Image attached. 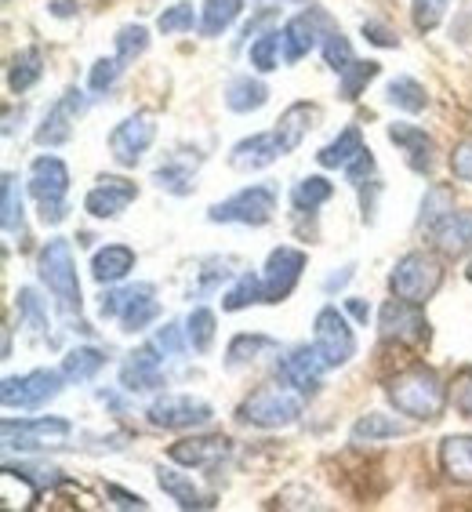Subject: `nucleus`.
Masks as SVG:
<instances>
[{"label": "nucleus", "instance_id": "4d7b16f0", "mask_svg": "<svg viewBox=\"0 0 472 512\" xmlns=\"http://www.w3.org/2000/svg\"><path fill=\"white\" fill-rule=\"evenodd\" d=\"M364 37L371 40V44H378V48H396V44H400V40L385 30V26H378V22H364Z\"/></svg>", "mask_w": 472, "mask_h": 512}, {"label": "nucleus", "instance_id": "37998d69", "mask_svg": "<svg viewBox=\"0 0 472 512\" xmlns=\"http://www.w3.org/2000/svg\"><path fill=\"white\" fill-rule=\"evenodd\" d=\"M149 48V33L142 30V26H124V30L117 33V59L128 66V62H135L138 55H146Z\"/></svg>", "mask_w": 472, "mask_h": 512}, {"label": "nucleus", "instance_id": "79ce46f5", "mask_svg": "<svg viewBox=\"0 0 472 512\" xmlns=\"http://www.w3.org/2000/svg\"><path fill=\"white\" fill-rule=\"evenodd\" d=\"M284 48V37L276 30H269L266 37H258L255 44H251V66L258 69V73H273L280 62H276V51Z\"/></svg>", "mask_w": 472, "mask_h": 512}, {"label": "nucleus", "instance_id": "6ab92c4d", "mask_svg": "<svg viewBox=\"0 0 472 512\" xmlns=\"http://www.w3.org/2000/svg\"><path fill=\"white\" fill-rule=\"evenodd\" d=\"M135 197H138L135 182L106 175V178H99V186L84 197V207H88V215H95V218H117Z\"/></svg>", "mask_w": 472, "mask_h": 512}, {"label": "nucleus", "instance_id": "412c9836", "mask_svg": "<svg viewBox=\"0 0 472 512\" xmlns=\"http://www.w3.org/2000/svg\"><path fill=\"white\" fill-rule=\"evenodd\" d=\"M433 244L447 258H462L472 251V211H451L433 226Z\"/></svg>", "mask_w": 472, "mask_h": 512}, {"label": "nucleus", "instance_id": "4be33fe9", "mask_svg": "<svg viewBox=\"0 0 472 512\" xmlns=\"http://www.w3.org/2000/svg\"><path fill=\"white\" fill-rule=\"evenodd\" d=\"M389 142H396V146L404 149L411 171H418V175H429V171H433L436 146L422 128H414V124H389Z\"/></svg>", "mask_w": 472, "mask_h": 512}, {"label": "nucleus", "instance_id": "2f4dec72", "mask_svg": "<svg viewBox=\"0 0 472 512\" xmlns=\"http://www.w3.org/2000/svg\"><path fill=\"white\" fill-rule=\"evenodd\" d=\"M407 425L389 418V414H364L360 422L353 425V444H374V440H393V436H404Z\"/></svg>", "mask_w": 472, "mask_h": 512}, {"label": "nucleus", "instance_id": "393cba45", "mask_svg": "<svg viewBox=\"0 0 472 512\" xmlns=\"http://www.w3.org/2000/svg\"><path fill=\"white\" fill-rule=\"evenodd\" d=\"M135 269V251L124 244H109L102 247L99 255H95V262H91V276L99 280V284H117V280H124V276Z\"/></svg>", "mask_w": 472, "mask_h": 512}, {"label": "nucleus", "instance_id": "680f3d73", "mask_svg": "<svg viewBox=\"0 0 472 512\" xmlns=\"http://www.w3.org/2000/svg\"><path fill=\"white\" fill-rule=\"evenodd\" d=\"M349 313H353L356 320H364V324H367V316H371V309H367L364 302H360V298H349Z\"/></svg>", "mask_w": 472, "mask_h": 512}, {"label": "nucleus", "instance_id": "4c0bfd02", "mask_svg": "<svg viewBox=\"0 0 472 512\" xmlns=\"http://www.w3.org/2000/svg\"><path fill=\"white\" fill-rule=\"evenodd\" d=\"M389 102H393L396 109H407V113H422V109L429 106V95H425V88L418 80L400 77L389 84Z\"/></svg>", "mask_w": 472, "mask_h": 512}, {"label": "nucleus", "instance_id": "0eeeda50", "mask_svg": "<svg viewBox=\"0 0 472 512\" xmlns=\"http://www.w3.org/2000/svg\"><path fill=\"white\" fill-rule=\"evenodd\" d=\"M276 211V189L273 186H247L233 193L229 200L215 204L207 211L211 222H240V226H266Z\"/></svg>", "mask_w": 472, "mask_h": 512}, {"label": "nucleus", "instance_id": "7ed1b4c3", "mask_svg": "<svg viewBox=\"0 0 472 512\" xmlns=\"http://www.w3.org/2000/svg\"><path fill=\"white\" fill-rule=\"evenodd\" d=\"M37 273H40V280L48 284L51 295L59 298V306L66 309V313H80L84 298H80L77 262H73V251H69V240H48V244H44Z\"/></svg>", "mask_w": 472, "mask_h": 512}, {"label": "nucleus", "instance_id": "c9c22d12", "mask_svg": "<svg viewBox=\"0 0 472 512\" xmlns=\"http://www.w3.org/2000/svg\"><path fill=\"white\" fill-rule=\"evenodd\" d=\"M378 73H382V66H378V62H356L353 59V66L345 69L342 80H338V95H342L345 102H353L356 95H360V91H364L367 84L378 77Z\"/></svg>", "mask_w": 472, "mask_h": 512}, {"label": "nucleus", "instance_id": "7c9ffc66", "mask_svg": "<svg viewBox=\"0 0 472 512\" xmlns=\"http://www.w3.org/2000/svg\"><path fill=\"white\" fill-rule=\"evenodd\" d=\"M40 73H44V55H40L37 48L19 51L8 66V88L15 91V95H22V91H30L33 84H37Z\"/></svg>", "mask_w": 472, "mask_h": 512}, {"label": "nucleus", "instance_id": "4468645a", "mask_svg": "<svg viewBox=\"0 0 472 512\" xmlns=\"http://www.w3.org/2000/svg\"><path fill=\"white\" fill-rule=\"evenodd\" d=\"M305 269V251L298 247H276L266 262V276H262V287H266V302H284L295 284L302 280Z\"/></svg>", "mask_w": 472, "mask_h": 512}, {"label": "nucleus", "instance_id": "1a4fd4ad", "mask_svg": "<svg viewBox=\"0 0 472 512\" xmlns=\"http://www.w3.org/2000/svg\"><path fill=\"white\" fill-rule=\"evenodd\" d=\"M378 335L385 342H400V345H422L429 338V320L418 309V302H407V298H393L385 302L382 313H378Z\"/></svg>", "mask_w": 472, "mask_h": 512}, {"label": "nucleus", "instance_id": "bf43d9fd", "mask_svg": "<svg viewBox=\"0 0 472 512\" xmlns=\"http://www.w3.org/2000/svg\"><path fill=\"white\" fill-rule=\"evenodd\" d=\"M273 22H276V11H262L258 19H251V22L244 26V40H251L255 33H262L266 26H273Z\"/></svg>", "mask_w": 472, "mask_h": 512}, {"label": "nucleus", "instance_id": "e2e57ef3", "mask_svg": "<svg viewBox=\"0 0 472 512\" xmlns=\"http://www.w3.org/2000/svg\"><path fill=\"white\" fill-rule=\"evenodd\" d=\"M51 11H55V15H73V4H69V0H55Z\"/></svg>", "mask_w": 472, "mask_h": 512}, {"label": "nucleus", "instance_id": "49530a36", "mask_svg": "<svg viewBox=\"0 0 472 512\" xmlns=\"http://www.w3.org/2000/svg\"><path fill=\"white\" fill-rule=\"evenodd\" d=\"M447 4L451 0H411V11H414V26L422 33L436 30L443 22V15H447Z\"/></svg>", "mask_w": 472, "mask_h": 512}, {"label": "nucleus", "instance_id": "473e14b6", "mask_svg": "<svg viewBox=\"0 0 472 512\" xmlns=\"http://www.w3.org/2000/svg\"><path fill=\"white\" fill-rule=\"evenodd\" d=\"M102 367H106V353L102 349H73L62 360V375H66V382H91Z\"/></svg>", "mask_w": 472, "mask_h": 512}, {"label": "nucleus", "instance_id": "9d476101", "mask_svg": "<svg viewBox=\"0 0 472 512\" xmlns=\"http://www.w3.org/2000/svg\"><path fill=\"white\" fill-rule=\"evenodd\" d=\"M313 345L320 349V356H324L327 367H342V364L353 360L356 335L335 306H324L320 313H316V342Z\"/></svg>", "mask_w": 472, "mask_h": 512}, {"label": "nucleus", "instance_id": "13d9d810", "mask_svg": "<svg viewBox=\"0 0 472 512\" xmlns=\"http://www.w3.org/2000/svg\"><path fill=\"white\" fill-rule=\"evenodd\" d=\"M106 494L120 505V509H146V498H138V494H128V491H120V487H113V483L106 487Z\"/></svg>", "mask_w": 472, "mask_h": 512}, {"label": "nucleus", "instance_id": "603ef678", "mask_svg": "<svg viewBox=\"0 0 472 512\" xmlns=\"http://www.w3.org/2000/svg\"><path fill=\"white\" fill-rule=\"evenodd\" d=\"M451 171L454 178H462V182H472V138L458 142L451 153Z\"/></svg>", "mask_w": 472, "mask_h": 512}, {"label": "nucleus", "instance_id": "f3484780", "mask_svg": "<svg viewBox=\"0 0 472 512\" xmlns=\"http://www.w3.org/2000/svg\"><path fill=\"white\" fill-rule=\"evenodd\" d=\"M324 22H327V15L320 8H309L287 22L284 30H280V37H284V62L295 66L298 59H305V55L316 48V37H320V26H324Z\"/></svg>", "mask_w": 472, "mask_h": 512}, {"label": "nucleus", "instance_id": "e433bc0d", "mask_svg": "<svg viewBox=\"0 0 472 512\" xmlns=\"http://www.w3.org/2000/svg\"><path fill=\"white\" fill-rule=\"evenodd\" d=\"M0 218H4V233H15V229H22V193H19V178L4 175V182H0Z\"/></svg>", "mask_w": 472, "mask_h": 512}, {"label": "nucleus", "instance_id": "0e129e2a", "mask_svg": "<svg viewBox=\"0 0 472 512\" xmlns=\"http://www.w3.org/2000/svg\"><path fill=\"white\" fill-rule=\"evenodd\" d=\"M469 280H472V262H469Z\"/></svg>", "mask_w": 472, "mask_h": 512}, {"label": "nucleus", "instance_id": "dca6fc26", "mask_svg": "<svg viewBox=\"0 0 472 512\" xmlns=\"http://www.w3.org/2000/svg\"><path fill=\"white\" fill-rule=\"evenodd\" d=\"M324 371H327V364L316 345H295V349L280 360V378H284L287 385H295L298 393H309V396L320 389V375H324Z\"/></svg>", "mask_w": 472, "mask_h": 512}, {"label": "nucleus", "instance_id": "c85d7f7f", "mask_svg": "<svg viewBox=\"0 0 472 512\" xmlns=\"http://www.w3.org/2000/svg\"><path fill=\"white\" fill-rule=\"evenodd\" d=\"M269 102V88L262 80H251V77H236L233 84L226 88V106L233 113H255Z\"/></svg>", "mask_w": 472, "mask_h": 512}, {"label": "nucleus", "instance_id": "aec40b11", "mask_svg": "<svg viewBox=\"0 0 472 512\" xmlns=\"http://www.w3.org/2000/svg\"><path fill=\"white\" fill-rule=\"evenodd\" d=\"M229 451H233V444H229L226 436H189V440H178V444L171 447V462L211 469V465H218L222 458H229Z\"/></svg>", "mask_w": 472, "mask_h": 512}, {"label": "nucleus", "instance_id": "ea45409f", "mask_svg": "<svg viewBox=\"0 0 472 512\" xmlns=\"http://www.w3.org/2000/svg\"><path fill=\"white\" fill-rule=\"evenodd\" d=\"M331 193H335V186H331L327 178L313 175V178H302V182H298L295 193H291V200H295L298 211H316L324 200H331Z\"/></svg>", "mask_w": 472, "mask_h": 512}, {"label": "nucleus", "instance_id": "a18cd8bd", "mask_svg": "<svg viewBox=\"0 0 472 512\" xmlns=\"http://www.w3.org/2000/svg\"><path fill=\"white\" fill-rule=\"evenodd\" d=\"M4 473L19 476V480H30L33 487H37V494L44 491V487H59L62 483L59 469H51V465H8Z\"/></svg>", "mask_w": 472, "mask_h": 512}, {"label": "nucleus", "instance_id": "72a5a7b5", "mask_svg": "<svg viewBox=\"0 0 472 512\" xmlns=\"http://www.w3.org/2000/svg\"><path fill=\"white\" fill-rule=\"evenodd\" d=\"M240 8H244V0H204V22H200V33H204V37H218L222 30L233 26Z\"/></svg>", "mask_w": 472, "mask_h": 512}, {"label": "nucleus", "instance_id": "052dcab7", "mask_svg": "<svg viewBox=\"0 0 472 512\" xmlns=\"http://www.w3.org/2000/svg\"><path fill=\"white\" fill-rule=\"evenodd\" d=\"M349 276H353V266H345V273H335V276H327V291H335V287H342L345 280H349Z\"/></svg>", "mask_w": 472, "mask_h": 512}, {"label": "nucleus", "instance_id": "a19ab883", "mask_svg": "<svg viewBox=\"0 0 472 512\" xmlns=\"http://www.w3.org/2000/svg\"><path fill=\"white\" fill-rule=\"evenodd\" d=\"M186 338H189V345L197 349V353H207L211 349V342H215V313L211 309H193L189 313V320H186Z\"/></svg>", "mask_w": 472, "mask_h": 512}, {"label": "nucleus", "instance_id": "c03bdc74", "mask_svg": "<svg viewBox=\"0 0 472 512\" xmlns=\"http://www.w3.org/2000/svg\"><path fill=\"white\" fill-rule=\"evenodd\" d=\"M193 22H197V15H193V4H171L164 15L157 19V30L164 33V37H171V33H186V30H193Z\"/></svg>", "mask_w": 472, "mask_h": 512}, {"label": "nucleus", "instance_id": "ddd939ff", "mask_svg": "<svg viewBox=\"0 0 472 512\" xmlns=\"http://www.w3.org/2000/svg\"><path fill=\"white\" fill-rule=\"evenodd\" d=\"M153 138H157L153 117H149V113H135V117H128L124 124L113 128V135H109V153H113L117 164L135 168L138 160H142V153L153 146Z\"/></svg>", "mask_w": 472, "mask_h": 512}, {"label": "nucleus", "instance_id": "f8f14e48", "mask_svg": "<svg viewBox=\"0 0 472 512\" xmlns=\"http://www.w3.org/2000/svg\"><path fill=\"white\" fill-rule=\"evenodd\" d=\"M149 425L157 429H197L215 418V411L204 404V400H193V396H160L149 404Z\"/></svg>", "mask_w": 472, "mask_h": 512}, {"label": "nucleus", "instance_id": "6e6d98bb", "mask_svg": "<svg viewBox=\"0 0 472 512\" xmlns=\"http://www.w3.org/2000/svg\"><path fill=\"white\" fill-rule=\"evenodd\" d=\"M371 171H374V157H371V149H364V153H360V157L345 168V175H349V182H353V186H364V178L371 175Z\"/></svg>", "mask_w": 472, "mask_h": 512}, {"label": "nucleus", "instance_id": "3c124183", "mask_svg": "<svg viewBox=\"0 0 472 512\" xmlns=\"http://www.w3.org/2000/svg\"><path fill=\"white\" fill-rule=\"evenodd\" d=\"M19 313H22V320L33 327V331H44L48 327V316H44V309H40V302H37V295H33L30 287H19Z\"/></svg>", "mask_w": 472, "mask_h": 512}, {"label": "nucleus", "instance_id": "f257e3e1", "mask_svg": "<svg viewBox=\"0 0 472 512\" xmlns=\"http://www.w3.org/2000/svg\"><path fill=\"white\" fill-rule=\"evenodd\" d=\"M389 400L396 404V411L411 414L418 422H433V418H440L443 404H447V389H443L433 367L414 364L389 382Z\"/></svg>", "mask_w": 472, "mask_h": 512}, {"label": "nucleus", "instance_id": "20e7f679", "mask_svg": "<svg viewBox=\"0 0 472 512\" xmlns=\"http://www.w3.org/2000/svg\"><path fill=\"white\" fill-rule=\"evenodd\" d=\"M30 193L40 204L44 222H62L66 218V193H69V171L59 157H37L30 168Z\"/></svg>", "mask_w": 472, "mask_h": 512}, {"label": "nucleus", "instance_id": "f704fd0d", "mask_svg": "<svg viewBox=\"0 0 472 512\" xmlns=\"http://www.w3.org/2000/svg\"><path fill=\"white\" fill-rule=\"evenodd\" d=\"M255 302H266V287H262V280H258V276H251V273L240 276L226 295H222V309H229V313L255 306Z\"/></svg>", "mask_w": 472, "mask_h": 512}, {"label": "nucleus", "instance_id": "c756f323", "mask_svg": "<svg viewBox=\"0 0 472 512\" xmlns=\"http://www.w3.org/2000/svg\"><path fill=\"white\" fill-rule=\"evenodd\" d=\"M360 153H364V138H360V131L345 128L331 146H324L320 153H316V160H320L324 168H349Z\"/></svg>", "mask_w": 472, "mask_h": 512}, {"label": "nucleus", "instance_id": "cd10ccee", "mask_svg": "<svg viewBox=\"0 0 472 512\" xmlns=\"http://www.w3.org/2000/svg\"><path fill=\"white\" fill-rule=\"evenodd\" d=\"M157 483L182 505V509H211V505H215V498L200 494L197 483L189 480V476L175 473V469H157Z\"/></svg>", "mask_w": 472, "mask_h": 512}, {"label": "nucleus", "instance_id": "58836bf2", "mask_svg": "<svg viewBox=\"0 0 472 512\" xmlns=\"http://www.w3.org/2000/svg\"><path fill=\"white\" fill-rule=\"evenodd\" d=\"M266 349H276L273 338H266V335H236L233 342H229L226 364L229 367H244V364H251L258 353H266Z\"/></svg>", "mask_w": 472, "mask_h": 512}, {"label": "nucleus", "instance_id": "a211bd4d", "mask_svg": "<svg viewBox=\"0 0 472 512\" xmlns=\"http://www.w3.org/2000/svg\"><path fill=\"white\" fill-rule=\"evenodd\" d=\"M120 385L128 393H149V389H160L164 385V371H160V356L153 345H142L124 360L120 367Z\"/></svg>", "mask_w": 472, "mask_h": 512}, {"label": "nucleus", "instance_id": "f03ea898", "mask_svg": "<svg viewBox=\"0 0 472 512\" xmlns=\"http://www.w3.org/2000/svg\"><path fill=\"white\" fill-rule=\"evenodd\" d=\"M302 396L295 385H262L247 396L244 407H240V418L251 425H262V429H284V425H295L302 418Z\"/></svg>", "mask_w": 472, "mask_h": 512}, {"label": "nucleus", "instance_id": "09e8293b", "mask_svg": "<svg viewBox=\"0 0 472 512\" xmlns=\"http://www.w3.org/2000/svg\"><path fill=\"white\" fill-rule=\"evenodd\" d=\"M454 204H451V193L447 189H429V197L422 200V226L433 229L443 215H451Z\"/></svg>", "mask_w": 472, "mask_h": 512}, {"label": "nucleus", "instance_id": "bb28decb", "mask_svg": "<svg viewBox=\"0 0 472 512\" xmlns=\"http://www.w3.org/2000/svg\"><path fill=\"white\" fill-rule=\"evenodd\" d=\"M443 473L458 483H472V436H447L440 444Z\"/></svg>", "mask_w": 472, "mask_h": 512}, {"label": "nucleus", "instance_id": "6e6552de", "mask_svg": "<svg viewBox=\"0 0 472 512\" xmlns=\"http://www.w3.org/2000/svg\"><path fill=\"white\" fill-rule=\"evenodd\" d=\"M62 378L59 371H48V367H40V371H30V375L22 378H4L0 385V400L4 407H19V411H37L44 407L48 400L62 393Z\"/></svg>", "mask_w": 472, "mask_h": 512}, {"label": "nucleus", "instance_id": "8fccbe9b", "mask_svg": "<svg viewBox=\"0 0 472 512\" xmlns=\"http://www.w3.org/2000/svg\"><path fill=\"white\" fill-rule=\"evenodd\" d=\"M120 69H124V62L120 59H99L95 66H91V77H88V84H91V91H109L113 84H117V77H120Z\"/></svg>", "mask_w": 472, "mask_h": 512}, {"label": "nucleus", "instance_id": "423d86ee", "mask_svg": "<svg viewBox=\"0 0 472 512\" xmlns=\"http://www.w3.org/2000/svg\"><path fill=\"white\" fill-rule=\"evenodd\" d=\"M153 295H157L153 284H131L120 287V291H109V295H102V316H117L124 331L135 335V331L149 327L160 316V306Z\"/></svg>", "mask_w": 472, "mask_h": 512}, {"label": "nucleus", "instance_id": "5fc2aeb1", "mask_svg": "<svg viewBox=\"0 0 472 512\" xmlns=\"http://www.w3.org/2000/svg\"><path fill=\"white\" fill-rule=\"evenodd\" d=\"M454 407L472 418V371H462V375L454 378Z\"/></svg>", "mask_w": 472, "mask_h": 512}, {"label": "nucleus", "instance_id": "b1692460", "mask_svg": "<svg viewBox=\"0 0 472 512\" xmlns=\"http://www.w3.org/2000/svg\"><path fill=\"white\" fill-rule=\"evenodd\" d=\"M313 120H316V109L309 106V102H295V106L287 109L284 117L276 120L280 149H284V153H295V149L302 146V138L309 135V128H313Z\"/></svg>", "mask_w": 472, "mask_h": 512}, {"label": "nucleus", "instance_id": "864d4df0", "mask_svg": "<svg viewBox=\"0 0 472 512\" xmlns=\"http://www.w3.org/2000/svg\"><path fill=\"white\" fill-rule=\"evenodd\" d=\"M149 345H153L157 353H164V356H178V353H182V335H178V324L160 327L157 338H153Z\"/></svg>", "mask_w": 472, "mask_h": 512}, {"label": "nucleus", "instance_id": "39448f33", "mask_svg": "<svg viewBox=\"0 0 472 512\" xmlns=\"http://www.w3.org/2000/svg\"><path fill=\"white\" fill-rule=\"evenodd\" d=\"M440 280H443L440 262L422 255V251H411V255H404L400 262H396L393 276H389V287H393L396 298H407V302L425 306V302L436 295Z\"/></svg>", "mask_w": 472, "mask_h": 512}, {"label": "nucleus", "instance_id": "de8ad7c7", "mask_svg": "<svg viewBox=\"0 0 472 512\" xmlns=\"http://www.w3.org/2000/svg\"><path fill=\"white\" fill-rule=\"evenodd\" d=\"M324 59H327V66L335 69V73H345V69L353 66V48H349V40H345L342 33H327Z\"/></svg>", "mask_w": 472, "mask_h": 512}, {"label": "nucleus", "instance_id": "69168bd1", "mask_svg": "<svg viewBox=\"0 0 472 512\" xmlns=\"http://www.w3.org/2000/svg\"><path fill=\"white\" fill-rule=\"evenodd\" d=\"M298 4H302V0H298Z\"/></svg>", "mask_w": 472, "mask_h": 512}, {"label": "nucleus", "instance_id": "9b49d317", "mask_svg": "<svg viewBox=\"0 0 472 512\" xmlns=\"http://www.w3.org/2000/svg\"><path fill=\"white\" fill-rule=\"evenodd\" d=\"M73 433L66 418H19V422H4V444L33 451V447H62Z\"/></svg>", "mask_w": 472, "mask_h": 512}, {"label": "nucleus", "instance_id": "2eb2a0df", "mask_svg": "<svg viewBox=\"0 0 472 512\" xmlns=\"http://www.w3.org/2000/svg\"><path fill=\"white\" fill-rule=\"evenodd\" d=\"M84 106H88L84 91L69 88L66 95L51 106V113L44 117V124L37 128L40 146H62V142H69V135H73V124H77V117L84 113Z\"/></svg>", "mask_w": 472, "mask_h": 512}, {"label": "nucleus", "instance_id": "a878e982", "mask_svg": "<svg viewBox=\"0 0 472 512\" xmlns=\"http://www.w3.org/2000/svg\"><path fill=\"white\" fill-rule=\"evenodd\" d=\"M200 168V157H171L168 164H160L157 171H153V182H157L160 189H168V193H175V197H186L189 189H193V175H197Z\"/></svg>", "mask_w": 472, "mask_h": 512}, {"label": "nucleus", "instance_id": "5701e85b", "mask_svg": "<svg viewBox=\"0 0 472 512\" xmlns=\"http://www.w3.org/2000/svg\"><path fill=\"white\" fill-rule=\"evenodd\" d=\"M276 157H284V149H280V138L273 131V135H251L244 142H236L233 153H229V164L236 171H262Z\"/></svg>", "mask_w": 472, "mask_h": 512}]
</instances>
